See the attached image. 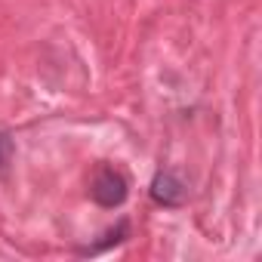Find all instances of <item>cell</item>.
<instances>
[{"label": "cell", "mask_w": 262, "mask_h": 262, "mask_svg": "<svg viewBox=\"0 0 262 262\" xmlns=\"http://www.w3.org/2000/svg\"><path fill=\"white\" fill-rule=\"evenodd\" d=\"M126 231H129V225H126V222H120L117 228H111V231H105V241H102L99 247H93V250H86V253H99V250H105V247H111V244H117V241H123V237H126Z\"/></svg>", "instance_id": "277c9868"}, {"label": "cell", "mask_w": 262, "mask_h": 262, "mask_svg": "<svg viewBox=\"0 0 262 262\" xmlns=\"http://www.w3.org/2000/svg\"><path fill=\"white\" fill-rule=\"evenodd\" d=\"M13 155H16V145H13V136L10 133H0V176L10 173V164H13Z\"/></svg>", "instance_id": "3957f363"}, {"label": "cell", "mask_w": 262, "mask_h": 262, "mask_svg": "<svg viewBox=\"0 0 262 262\" xmlns=\"http://www.w3.org/2000/svg\"><path fill=\"white\" fill-rule=\"evenodd\" d=\"M126 194H129V185H126L123 173H117L114 167H102V170L93 176V182H90V198H93L99 207H105V210L120 207V204L126 201Z\"/></svg>", "instance_id": "6da1fadb"}, {"label": "cell", "mask_w": 262, "mask_h": 262, "mask_svg": "<svg viewBox=\"0 0 262 262\" xmlns=\"http://www.w3.org/2000/svg\"><path fill=\"white\" fill-rule=\"evenodd\" d=\"M151 198H155L161 207H182L185 198H188V188H185V182H182L176 173L164 170V173H158V176L151 179Z\"/></svg>", "instance_id": "7a4b0ae2"}]
</instances>
